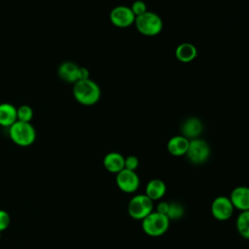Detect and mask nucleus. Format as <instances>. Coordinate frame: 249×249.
<instances>
[{"mask_svg":"<svg viewBox=\"0 0 249 249\" xmlns=\"http://www.w3.org/2000/svg\"><path fill=\"white\" fill-rule=\"evenodd\" d=\"M73 96L78 103L91 106L100 99L101 90L99 86L91 79L81 80L73 84Z\"/></svg>","mask_w":249,"mask_h":249,"instance_id":"nucleus-1","label":"nucleus"},{"mask_svg":"<svg viewBox=\"0 0 249 249\" xmlns=\"http://www.w3.org/2000/svg\"><path fill=\"white\" fill-rule=\"evenodd\" d=\"M8 129L10 139L19 147H28L36 140V130L31 123L17 121Z\"/></svg>","mask_w":249,"mask_h":249,"instance_id":"nucleus-2","label":"nucleus"},{"mask_svg":"<svg viewBox=\"0 0 249 249\" xmlns=\"http://www.w3.org/2000/svg\"><path fill=\"white\" fill-rule=\"evenodd\" d=\"M170 220L166 215L153 211L142 220V230L152 237H158L164 234L169 228Z\"/></svg>","mask_w":249,"mask_h":249,"instance_id":"nucleus-3","label":"nucleus"},{"mask_svg":"<svg viewBox=\"0 0 249 249\" xmlns=\"http://www.w3.org/2000/svg\"><path fill=\"white\" fill-rule=\"evenodd\" d=\"M136 29L145 36H156L162 29V20L159 15L147 11L145 14L135 18Z\"/></svg>","mask_w":249,"mask_h":249,"instance_id":"nucleus-4","label":"nucleus"},{"mask_svg":"<svg viewBox=\"0 0 249 249\" xmlns=\"http://www.w3.org/2000/svg\"><path fill=\"white\" fill-rule=\"evenodd\" d=\"M153 211L154 201L142 194L132 196L127 205V212L134 220L142 221Z\"/></svg>","mask_w":249,"mask_h":249,"instance_id":"nucleus-5","label":"nucleus"},{"mask_svg":"<svg viewBox=\"0 0 249 249\" xmlns=\"http://www.w3.org/2000/svg\"><path fill=\"white\" fill-rule=\"evenodd\" d=\"M190 162L194 164L204 163L210 156V147L208 143L200 138L190 140L187 153L185 155Z\"/></svg>","mask_w":249,"mask_h":249,"instance_id":"nucleus-6","label":"nucleus"},{"mask_svg":"<svg viewBox=\"0 0 249 249\" xmlns=\"http://www.w3.org/2000/svg\"><path fill=\"white\" fill-rule=\"evenodd\" d=\"M234 207L230 199L226 196H219L215 197L211 203L210 211L212 216L218 221H227L233 214Z\"/></svg>","mask_w":249,"mask_h":249,"instance_id":"nucleus-7","label":"nucleus"},{"mask_svg":"<svg viewBox=\"0 0 249 249\" xmlns=\"http://www.w3.org/2000/svg\"><path fill=\"white\" fill-rule=\"evenodd\" d=\"M116 184L124 193L131 194L138 190L140 179L135 171L124 168L116 174Z\"/></svg>","mask_w":249,"mask_h":249,"instance_id":"nucleus-8","label":"nucleus"},{"mask_svg":"<svg viewBox=\"0 0 249 249\" xmlns=\"http://www.w3.org/2000/svg\"><path fill=\"white\" fill-rule=\"evenodd\" d=\"M110 21L117 27L125 28L135 21V16L127 6H117L110 12Z\"/></svg>","mask_w":249,"mask_h":249,"instance_id":"nucleus-9","label":"nucleus"},{"mask_svg":"<svg viewBox=\"0 0 249 249\" xmlns=\"http://www.w3.org/2000/svg\"><path fill=\"white\" fill-rule=\"evenodd\" d=\"M229 197L235 209L239 211L249 210V187H235Z\"/></svg>","mask_w":249,"mask_h":249,"instance_id":"nucleus-10","label":"nucleus"},{"mask_svg":"<svg viewBox=\"0 0 249 249\" xmlns=\"http://www.w3.org/2000/svg\"><path fill=\"white\" fill-rule=\"evenodd\" d=\"M203 129L202 123L199 119L191 117L184 121L181 125V135L186 137L189 140L198 138Z\"/></svg>","mask_w":249,"mask_h":249,"instance_id":"nucleus-11","label":"nucleus"},{"mask_svg":"<svg viewBox=\"0 0 249 249\" xmlns=\"http://www.w3.org/2000/svg\"><path fill=\"white\" fill-rule=\"evenodd\" d=\"M79 67L80 66L77 65L75 62L64 61L58 66V77L68 84H75L78 81Z\"/></svg>","mask_w":249,"mask_h":249,"instance_id":"nucleus-12","label":"nucleus"},{"mask_svg":"<svg viewBox=\"0 0 249 249\" xmlns=\"http://www.w3.org/2000/svg\"><path fill=\"white\" fill-rule=\"evenodd\" d=\"M103 165L108 172L117 174L124 168V157L118 152H110L105 155Z\"/></svg>","mask_w":249,"mask_h":249,"instance_id":"nucleus-13","label":"nucleus"},{"mask_svg":"<svg viewBox=\"0 0 249 249\" xmlns=\"http://www.w3.org/2000/svg\"><path fill=\"white\" fill-rule=\"evenodd\" d=\"M190 140L183 135H175L167 142V151L174 157H181L186 155Z\"/></svg>","mask_w":249,"mask_h":249,"instance_id":"nucleus-14","label":"nucleus"},{"mask_svg":"<svg viewBox=\"0 0 249 249\" xmlns=\"http://www.w3.org/2000/svg\"><path fill=\"white\" fill-rule=\"evenodd\" d=\"M17 121V107L8 102L0 103V125L9 128Z\"/></svg>","mask_w":249,"mask_h":249,"instance_id":"nucleus-15","label":"nucleus"},{"mask_svg":"<svg viewBox=\"0 0 249 249\" xmlns=\"http://www.w3.org/2000/svg\"><path fill=\"white\" fill-rule=\"evenodd\" d=\"M166 192L165 183L160 179H152L150 180L145 189V195L152 199L153 201L160 199Z\"/></svg>","mask_w":249,"mask_h":249,"instance_id":"nucleus-16","label":"nucleus"},{"mask_svg":"<svg viewBox=\"0 0 249 249\" xmlns=\"http://www.w3.org/2000/svg\"><path fill=\"white\" fill-rule=\"evenodd\" d=\"M197 55L196 48L191 43H182L175 50L176 58L184 63L193 61Z\"/></svg>","mask_w":249,"mask_h":249,"instance_id":"nucleus-17","label":"nucleus"},{"mask_svg":"<svg viewBox=\"0 0 249 249\" xmlns=\"http://www.w3.org/2000/svg\"><path fill=\"white\" fill-rule=\"evenodd\" d=\"M235 226L238 233L245 239H249V210L240 211L238 214Z\"/></svg>","mask_w":249,"mask_h":249,"instance_id":"nucleus-18","label":"nucleus"},{"mask_svg":"<svg viewBox=\"0 0 249 249\" xmlns=\"http://www.w3.org/2000/svg\"><path fill=\"white\" fill-rule=\"evenodd\" d=\"M184 207L182 206V204H180L179 202H169V207H168V211L166 213L167 218L171 221V220H179L184 216Z\"/></svg>","mask_w":249,"mask_h":249,"instance_id":"nucleus-19","label":"nucleus"},{"mask_svg":"<svg viewBox=\"0 0 249 249\" xmlns=\"http://www.w3.org/2000/svg\"><path fill=\"white\" fill-rule=\"evenodd\" d=\"M17 118L19 122L31 123L33 119V109L29 105H20L17 108Z\"/></svg>","mask_w":249,"mask_h":249,"instance_id":"nucleus-20","label":"nucleus"},{"mask_svg":"<svg viewBox=\"0 0 249 249\" xmlns=\"http://www.w3.org/2000/svg\"><path fill=\"white\" fill-rule=\"evenodd\" d=\"M130 9H131L133 15L135 16V18H137V17H139V16H141V15H143V14H145L147 12L146 4L143 1H141V0L134 1L132 3V5H131Z\"/></svg>","mask_w":249,"mask_h":249,"instance_id":"nucleus-21","label":"nucleus"},{"mask_svg":"<svg viewBox=\"0 0 249 249\" xmlns=\"http://www.w3.org/2000/svg\"><path fill=\"white\" fill-rule=\"evenodd\" d=\"M138 165H139V160H138L137 157L130 155V156H127L126 158H124V168L125 169L135 171L137 169Z\"/></svg>","mask_w":249,"mask_h":249,"instance_id":"nucleus-22","label":"nucleus"},{"mask_svg":"<svg viewBox=\"0 0 249 249\" xmlns=\"http://www.w3.org/2000/svg\"><path fill=\"white\" fill-rule=\"evenodd\" d=\"M10 222H11L10 214L5 210L0 209V232L8 229V227L10 226Z\"/></svg>","mask_w":249,"mask_h":249,"instance_id":"nucleus-23","label":"nucleus"},{"mask_svg":"<svg viewBox=\"0 0 249 249\" xmlns=\"http://www.w3.org/2000/svg\"><path fill=\"white\" fill-rule=\"evenodd\" d=\"M168 207H169V202H167V201H160L157 204V206H156V211L160 213V214L166 215V213L168 211Z\"/></svg>","mask_w":249,"mask_h":249,"instance_id":"nucleus-24","label":"nucleus"},{"mask_svg":"<svg viewBox=\"0 0 249 249\" xmlns=\"http://www.w3.org/2000/svg\"><path fill=\"white\" fill-rule=\"evenodd\" d=\"M87 79H89V72L88 68L80 66L79 70H78V81L87 80Z\"/></svg>","mask_w":249,"mask_h":249,"instance_id":"nucleus-25","label":"nucleus"},{"mask_svg":"<svg viewBox=\"0 0 249 249\" xmlns=\"http://www.w3.org/2000/svg\"><path fill=\"white\" fill-rule=\"evenodd\" d=\"M0 237H1V232H0Z\"/></svg>","mask_w":249,"mask_h":249,"instance_id":"nucleus-26","label":"nucleus"}]
</instances>
